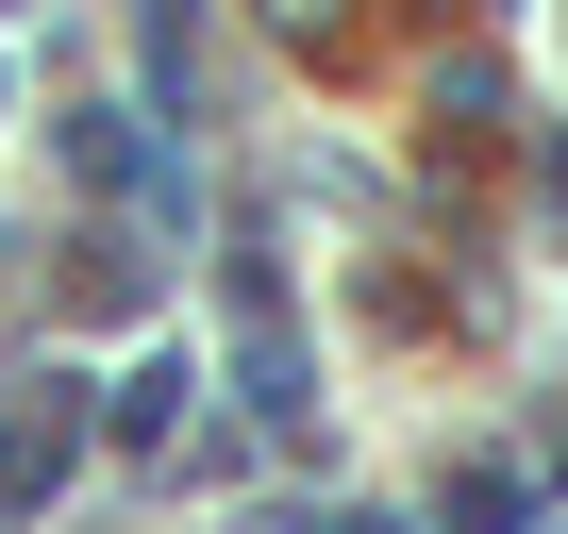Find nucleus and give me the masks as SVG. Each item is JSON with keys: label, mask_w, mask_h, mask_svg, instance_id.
Segmentation results:
<instances>
[{"label": "nucleus", "mask_w": 568, "mask_h": 534, "mask_svg": "<svg viewBox=\"0 0 568 534\" xmlns=\"http://www.w3.org/2000/svg\"><path fill=\"white\" fill-rule=\"evenodd\" d=\"M234 384H251V418H302V335H284V267H267V234H234Z\"/></svg>", "instance_id": "obj_1"}, {"label": "nucleus", "mask_w": 568, "mask_h": 534, "mask_svg": "<svg viewBox=\"0 0 568 534\" xmlns=\"http://www.w3.org/2000/svg\"><path fill=\"white\" fill-rule=\"evenodd\" d=\"M68 451H84V401H68V368H51V401L0 418V501H51V484H68Z\"/></svg>", "instance_id": "obj_2"}, {"label": "nucleus", "mask_w": 568, "mask_h": 534, "mask_svg": "<svg viewBox=\"0 0 568 534\" xmlns=\"http://www.w3.org/2000/svg\"><path fill=\"white\" fill-rule=\"evenodd\" d=\"M435 534H518V468H468V484L435 501Z\"/></svg>", "instance_id": "obj_3"}, {"label": "nucleus", "mask_w": 568, "mask_h": 534, "mask_svg": "<svg viewBox=\"0 0 568 534\" xmlns=\"http://www.w3.org/2000/svg\"><path fill=\"white\" fill-rule=\"evenodd\" d=\"M184 384H201V368H184V351H151V368L118 384V434H168V401H184Z\"/></svg>", "instance_id": "obj_4"}]
</instances>
